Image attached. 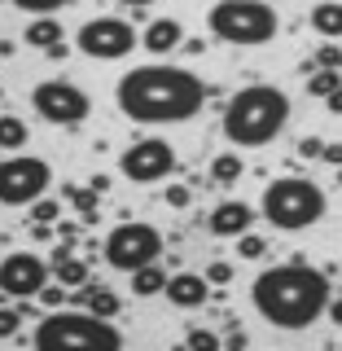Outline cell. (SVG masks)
I'll list each match as a JSON object with an SVG mask.
<instances>
[{"instance_id":"cell-1","label":"cell","mask_w":342,"mask_h":351,"mask_svg":"<svg viewBox=\"0 0 342 351\" xmlns=\"http://www.w3.org/2000/svg\"><path fill=\"white\" fill-rule=\"evenodd\" d=\"M114 101L123 110V119L141 128H162V123H189L206 101V84L189 75L184 66L149 62L127 71L114 88Z\"/></svg>"},{"instance_id":"cell-2","label":"cell","mask_w":342,"mask_h":351,"mask_svg":"<svg viewBox=\"0 0 342 351\" xmlns=\"http://www.w3.org/2000/svg\"><path fill=\"white\" fill-rule=\"evenodd\" d=\"M329 277L316 268H307L303 255H294L281 268L259 272L250 285V303L268 325L277 329H312L329 312Z\"/></svg>"},{"instance_id":"cell-3","label":"cell","mask_w":342,"mask_h":351,"mask_svg":"<svg viewBox=\"0 0 342 351\" xmlns=\"http://www.w3.org/2000/svg\"><path fill=\"white\" fill-rule=\"evenodd\" d=\"M290 123V97L272 84H250L224 106V136L233 145H268Z\"/></svg>"},{"instance_id":"cell-4","label":"cell","mask_w":342,"mask_h":351,"mask_svg":"<svg viewBox=\"0 0 342 351\" xmlns=\"http://www.w3.org/2000/svg\"><path fill=\"white\" fill-rule=\"evenodd\" d=\"M31 343L40 351H93V347H123V334L110 325V316H97L88 307H75V312L53 307L36 325Z\"/></svg>"},{"instance_id":"cell-5","label":"cell","mask_w":342,"mask_h":351,"mask_svg":"<svg viewBox=\"0 0 342 351\" xmlns=\"http://www.w3.org/2000/svg\"><path fill=\"white\" fill-rule=\"evenodd\" d=\"M259 211L268 215V224L281 228V233H303V228L321 224L325 193L316 189L312 180H303V176H281V180H272L268 189H263Z\"/></svg>"},{"instance_id":"cell-6","label":"cell","mask_w":342,"mask_h":351,"mask_svg":"<svg viewBox=\"0 0 342 351\" xmlns=\"http://www.w3.org/2000/svg\"><path fill=\"white\" fill-rule=\"evenodd\" d=\"M206 27H211L215 40L255 49V44L277 40L281 18H277V9L263 5V0H215L211 14H206Z\"/></svg>"},{"instance_id":"cell-7","label":"cell","mask_w":342,"mask_h":351,"mask_svg":"<svg viewBox=\"0 0 342 351\" xmlns=\"http://www.w3.org/2000/svg\"><path fill=\"white\" fill-rule=\"evenodd\" d=\"M101 250H106L110 268L136 272V268H145V263H154V259L162 255V233L154 224H141V219H123V224L106 237Z\"/></svg>"},{"instance_id":"cell-8","label":"cell","mask_w":342,"mask_h":351,"mask_svg":"<svg viewBox=\"0 0 342 351\" xmlns=\"http://www.w3.org/2000/svg\"><path fill=\"white\" fill-rule=\"evenodd\" d=\"M49 180H53V167L44 158L14 154V158L0 162V202H5V206H31V202L44 197Z\"/></svg>"},{"instance_id":"cell-9","label":"cell","mask_w":342,"mask_h":351,"mask_svg":"<svg viewBox=\"0 0 342 351\" xmlns=\"http://www.w3.org/2000/svg\"><path fill=\"white\" fill-rule=\"evenodd\" d=\"M31 110L44 119V123H58V128H80L88 119V110H93V101H88L84 88L66 84V80H49L40 84L36 93H31Z\"/></svg>"},{"instance_id":"cell-10","label":"cell","mask_w":342,"mask_h":351,"mask_svg":"<svg viewBox=\"0 0 342 351\" xmlns=\"http://www.w3.org/2000/svg\"><path fill=\"white\" fill-rule=\"evenodd\" d=\"M84 58H97V62H119L127 58L132 49H136V31L127 27L123 18H93L80 27V36H75Z\"/></svg>"},{"instance_id":"cell-11","label":"cell","mask_w":342,"mask_h":351,"mask_svg":"<svg viewBox=\"0 0 342 351\" xmlns=\"http://www.w3.org/2000/svg\"><path fill=\"white\" fill-rule=\"evenodd\" d=\"M119 167H123V176L136 180V184L167 180V176L175 171V149L167 145V141H158V136H145V141H136V145L123 149Z\"/></svg>"},{"instance_id":"cell-12","label":"cell","mask_w":342,"mask_h":351,"mask_svg":"<svg viewBox=\"0 0 342 351\" xmlns=\"http://www.w3.org/2000/svg\"><path fill=\"white\" fill-rule=\"evenodd\" d=\"M49 285V263L31 250H14L0 259V290L9 299H40V290Z\"/></svg>"},{"instance_id":"cell-13","label":"cell","mask_w":342,"mask_h":351,"mask_svg":"<svg viewBox=\"0 0 342 351\" xmlns=\"http://www.w3.org/2000/svg\"><path fill=\"white\" fill-rule=\"evenodd\" d=\"M255 206L250 202H237V197H228V202H219L211 211V233L215 237H241L250 233V224H255Z\"/></svg>"},{"instance_id":"cell-14","label":"cell","mask_w":342,"mask_h":351,"mask_svg":"<svg viewBox=\"0 0 342 351\" xmlns=\"http://www.w3.org/2000/svg\"><path fill=\"white\" fill-rule=\"evenodd\" d=\"M162 294H167L175 307H202L206 299H211V281L197 277V272H175Z\"/></svg>"},{"instance_id":"cell-15","label":"cell","mask_w":342,"mask_h":351,"mask_svg":"<svg viewBox=\"0 0 342 351\" xmlns=\"http://www.w3.org/2000/svg\"><path fill=\"white\" fill-rule=\"evenodd\" d=\"M75 307H88V312L110 316V321H114V316H119V307H123V299H119V294L110 290V285L84 281V285H80V294H75Z\"/></svg>"},{"instance_id":"cell-16","label":"cell","mask_w":342,"mask_h":351,"mask_svg":"<svg viewBox=\"0 0 342 351\" xmlns=\"http://www.w3.org/2000/svg\"><path fill=\"white\" fill-rule=\"evenodd\" d=\"M180 40H184L180 22H175V18H158V22H149V27H145V40H141V44H145L154 58H162V53H171Z\"/></svg>"},{"instance_id":"cell-17","label":"cell","mask_w":342,"mask_h":351,"mask_svg":"<svg viewBox=\"0 0 342 351\" xmlns=\"http://www.w3.org/2000/svg\"><path fill=\"white\" fill-rule=\"evenodd\" d=\"M312 31L325 40H342V5L338 0H321L312 5Z\"/></svg>"},{"instance_id":"cell-18","label":"cell","mask_w":342,"mask_h":351,"mask_svg":"<svg viewBox=\"0 0 342 351\" xmlns=\"http://www.w3.org/2000/svg\"><path fill=\"white\" fill-rule=\"evenodd\" d=\"M167 272H162V263L154 259V263H145V268H136L132 272V294H136V299H154V294L158 290H167Z\"/></svg>"},{"instance_id":"cell-19","label":"cell","mask_w":342,"mask_h":351,"mask_svg":"<svg viewBox=\"0 0 342 351\" xmlns=\"http://www.w3.org/2000/svg\"><path fill=\"white\" fill-rule=\"evenodd\" d=\"M22 40H27L31 49H40V53H44V49H53V44L62 40V22L53 18V14H44V18H36V22L27 27V36H22Z\"/></svg>"},{"instance_id":"cell-20","label":"cell","mask_w":342,"mask_h":351,"mask_svg":"<svg viewBox=\"0 0 342 351\" xmlns=\"http://www.w3.org/2000/svg\"><path fill=\"white\" fill-rule=\"evenodd\" d=\"M27 136H31V128L22 123L18 114H0V149L5 154H18L22 145H27Z\"/></svg>"},{"instance_id":"cell-21","label":"cell","mask_w":342,"mask_h":351,"mask_svg":"<svg viewBox=\"0 0 342 351\" xmlns=\"http://www.w3.org/2000/svg\"><path fill=\"white\" fill-rule=\"evenodd\" d=\"M241 171H246V162H241L237 154L228 149V154H219V158L211 162V184H237Z\"/></svg>"},{"instance_id":"cell-22","label":"cell","mask_w":342,"mask_h":351,"mask_svg":"<svg viewBox=\"0 0 342 351\" xmlns=\"http://www.w3.org/2000/svg\"><path fill=\"white\" fill-rule=\"evenodd\" d=\"M53 272H58L62 285H84V281H93V268H88L84 259H75V255L58 259V263H53Z\"/></svg>"},{"instance_id":"cell-23","label":"cell","mask_w":342,"mask_h":351,"mask_svg":"<svg viewBox=\"0 0 342 351\" xmlns=\"http://www.w3.org/2000/svg\"><path fill=\"white\" fill-rule=\"evenodd\" d=\"M338 88H342V75H338V71H329V66H321V71L307 75V93L321 97V101H325V97H334Z\"/></svg>"},{"instance_id":"cell-24","label":"cell","mask_w":342,"mask_h":351,"mask_svg":"<svg viewBox=\"0 0 342 351\" xmlns=\"http://www.w3.org/2000/svg\"><path fill=\"white\" fill-rule=\"evenodd\" d=\"M97 189H80V184H75V193H71V202H75V211H80V219L84 224H97Z\"/></svg>"},{"instance_id":"cell-25","label":"cell","mask_w":342,"mask_h":351,"mask_svg":"<svg viewBox=\"0 0 342 351\" xmlns=\"http://www.w3.org/2000/svg\"><path fill=\"white\" fill-rule=\"evenodd\" d=\"M31 219H36V224H58L62 206L53 202V197H40V202H31Z\"/></svg>"},{"instance_id":"cell-26","label":"cell","mask_w":342,"mask_h":351,"mask_svg":"<svg viewBox=\"0 0 342 351\" xmlns=\"http://www.w3.org/2000/svg\"><path fill=\"white\" fill-rule=\"evenodd\" d=\"M14 5L22 9V14H36V18H44V14H58V9H66L71 0H14Z\"/></svg>"},{"instance_id":"cell-27","label":"cell","mask_w":342,"mask_h":351,"mask_svg":"<svg viewBox=\"0 0 342 351\" xmlns=\"http://www.w3.org/2000/svg\"><path fill=\"white\" fill-rule=\"evenodd\" d=\"M237 255H241V259H263V255H268V241L255 237V233H241V241H237Z\"/></svg>"},{"instance_id":"cell-28","label":"cell","mask_w":342,"mask_h":351,"mask_svg":"<svg viewBox=\"0 0 342 351\" xmlns=\"http://www.w3.org/2000/svg\"><path fill=\"white\" fill-rule=\"evenodd\" d=\"M22 329V307H0V338H18Z\"/></svg>"},{"instance_id":"cell-29","label":"cell","mask_w":342,"mask_h":351,"mask_svg":"<svg viewBox=\"0 0 342 351\" xmlns=\"http://www.w3.org/2000/svg\"><path fill=\"white\" fill-rule=\"evenodd\" d=\"M316 66H329V71H342V49L334 40H325L321 49H316Z\"/></svg>"},{"instance_id":"cell-30","label":"cell","mask_w":342,"mask_h":351,"mask_svg":"<svg viewBox=\"0 0 342 351\" xmlns=\"http://www.w3.org/2000/svg\"><path fill=\"white\" fill-rule=\"evenodd\" d=\"M189 202H193V189H189V184H167V206H175V211H184Z\"/></svg>"},{"instance_id":"cell-31","label":"cell","mask_w":342,"mask_h":351,"mask_svg":"<svg viewBox=\"0 0 342 351\" xmlns=\"http://www.w3.org/2000/svg\"><path fill=\"white\" fill-rule=\"evenodd\" d=\"M206 281H211V285H228V281H233V263H224V259L211 263V268H206Z\"/></svg>"},{"instance_id":"cell-32","label":"cell","mask_w":342,"mask_h":351,"mask_svg":"<svg viewBox=\"0 0 342 351\" xmlns=\"http://www.w3.org/2000/svg\"><path fill=\"white\" fill-rule=\"evenodd\" d=\"M40 303L44 307H62L66 303V285L58 281V285H44V290H40Z\"/></svg>"},{"instance_id":"cell-33","label":"cell","mask_w":342,"mask_h":351,"mask_svg":"<svg viewBox=\"0 0 342 351\" xmlns=\"http://www.w3.org/2000/svg\"><path fill=\"white\" fill-rule=\"evenodd\" d=\"M224 338H215V334H206V329H193L189 338H184V347H219Z\"/></svg>"},{"instance_id":"cell-34","label":"cell","mask_w":342,"mask_h":351,"mask_svg":"<svg viewBox=\"0 0 342 351\" xmlns=\"http://www.w3.org/2000/svg\"><path fill=\"white\" fill-rule=\"evenodd\" d=\"M321 149H325V141H321V136L299 141V154H303V158H321Z\"/></svg>"},{"instance_id":"cell-35","label":"cell","mask_w":342,"mask_h":351,"mask_svg":"<svg viewBox=\"0 0 342 351\" xmlns=\"http://www.w3.org/2000/svg\"><path fill=\"white\" fill-rule=\"evenodd\" d=\"M321 162H329V167H342V145H325V149H321Z\"/></svg>"},{"instance_id":"cell-36","label":"cell","mask_w":342,"mask_h":351,"mask_svg":"<svg viewBox=\"0 0 342 351\" xmlns=\"http://www.w3.org/2000/svg\"><path fill=\"white\" fill-rule=\"evenodd\" d=\"M224 347H246V334H241V329H228V334H224Z\"/></svg>"},{"instance_id":"cell-37","label":"cell","mask_w":342,"mask_h":351,"mask_svg":"<svg viewBox=\"0 0 342 351\" xmlns=\"http://www.w3.org/2000/svg\"><path fill=\"white\" fill-rule=\"evenodd\" d=\"M329 321L342 325V294H338V299H329Z\"/></svg>"},{"instance_id":"cell-38","label":"cell","mask_w":342,"mask_h":351,"mask_svg":"<svg viewBox=\"0 0 342 351\" xmlns=\"http://www.w3.org/2000/svg\"><path fill=\"white\" fill-rule=\"evenodd\" d=\"M44 53H49V58H53V62H62V58H66V53H71V49H66V44L58 40V44H53V49H44Z\"/></svg>"},{"instance_id":"cell-39","label":"cell","mask_w":342,"mask_h":351,"mask_svg":"<svg viewBox=\"0 0 342 351\" xmlns=\"http://www.w3.org/2000/svg\"><path fill=\"white\" fill-rule=\"evenodd\" d=\"M325 106H329V110H334V114H342V88H338V93H334V97H325Z\"/></svg>"},{"instance_id":"cell-40","label":"cell","mask_w":342,"mask_h":351,"mask_svg":"<svg viewBox=\"0 0 342 351\" xmlns=\"http://www.w3.org/2000/svg\"><path fill=\"white\" fill-rule=\"evenodd\" d=\"M114 5H132V9H141V5H149V0H114Z\"/></svg>"},{"instance_id":"cell-41","label":"cell","mask_w":342,"mask_h":351,"mask_svg":"<svg viewBox=\"0 0 342 351\" xmlns=\"http://www.w3.org/2000/svg\"><path fill=\"white\" fill-rule=\"evenodd\" d=\"M338 184H342V167H338Z\"/></svg>"},{"instance_id":"cell-42","label":"cell","mask_w":342,"mask_h":351,"mask_svg":"<svg viewBox=\"0 0 342 351\" xmlns=\"http://www.w3.org/2000/svg\"><path fill=\"white\" fill-rule=\"evenodd\" d=\"M0 101H5V88H0Z\"/></svg>"}]
</instances>
